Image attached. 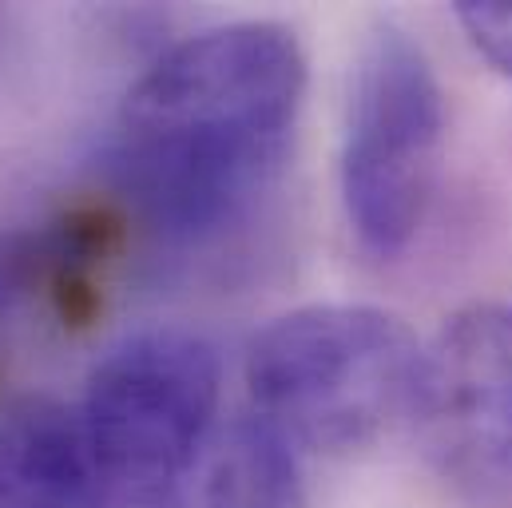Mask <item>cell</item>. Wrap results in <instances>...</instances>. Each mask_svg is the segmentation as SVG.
Instances as JSON below:
<instances>
[{"label":"cell","instance_id":"obj_1","mask_svg":"<svg viewBox=\"0 0 512 508\" xmlns=\"http://www.w3.org/2000/svg\"><path fill=\"white\" fill-rule=\"evenodd\" d=\"M306 96L290 28L243 20L167 48L124 96L108 167L120 199L171 243L235 231L274 187Z\"/></svg>","mask_w":512,"mask_h":508},{"label":"cell","instance_id":"obj_2","mask_svg":"<svg viewBox=\"0 0 512 508\" xmlns=\"http://www.w3.org/2000/svg\"><path fill=\"white\" fill-rule=\"evenodd\" d=\"M425 346L382 306L314 302L274 318L247 350L255 417L290 445L358 453L413 417Z\"/></svg>","mask_w":512,"mask_h":508},{"label":"cell","instance_id":"obj_3","mask_svg":"<svg viewBox=\"0 0 512 508\" xmlns=\"http://www.w3.org/2000/svg\"><path fill=\"white\" fill-rule=\"evenodd\" d=\"M219 358L191 330L151 326L116 342L76 413L112 508H155L199 461L219 409Z\"/></svg>","mask_w":512,"mask_h":508},{"label":"cell","instance_id":"obj_4","mask_svg":"<svg viewBox=\"0 0 512 508\" xmlns=\"http://www.w3.org/2000/svg\"><path fill=\"white\" fill-rule=\"evenodd\" d=\"M445 147V92L425 48L378 20L354 60L342 127V207L358 247L374 258L405 251L433 203Z\"/></svg>","mask_w":512,"mask_h":508},{"label":"cell","instance_id":"obj_5","mask_svg":"<svg viewBox=\"0 0 512 508\" xmlns=\"http://www.w3.org/2000/svg\"><path fill=\"white\" fill-rule=\"evenodd\" d=\"M413 421L437 465L477 489H512V302L457 310L425 346Z\"/></svg>","mask_w":512,"mask_h":508},{"label":"cell","instance_id":"obj_6","mask_svg":"<svg viewBox=\"0 0 512 508\" xmlns=\"http://www.w3.org/2000/svg\"><path fill=\"white\" fill-rule=\"evenodd\" d=\"M0 508H112L68 405L24 393L0 409Z\"/></svg>","mask_w":512,"mask_h":508},{"label":"cell","instance_id":"obj_7","mask_svg":"<svg viewBox=\"0 0 512 508\" xmlns=\"http://www.w3.org/2000/svg\"><path fill=\"white\" fill-rule=\"evenodd\" d=\"M294 445L266 421L243 417L211 433L199 461L155 508H302Z\"/></svg>","mask_w":512,"mask_h":508},{"label":"cell","instance_id":"obj_8","mask_svg":"<svg viewBox=\"0 0 512 508\" xmlns=\"http://www.w3.org/2000/svg\"><path fill=\"white\" fill-rule=\"evenodd\" d=\"M453 12L473 48L512 80V0H461Z\"/></svg>","mask_w":512,"mask_h":508}]
</instances>
